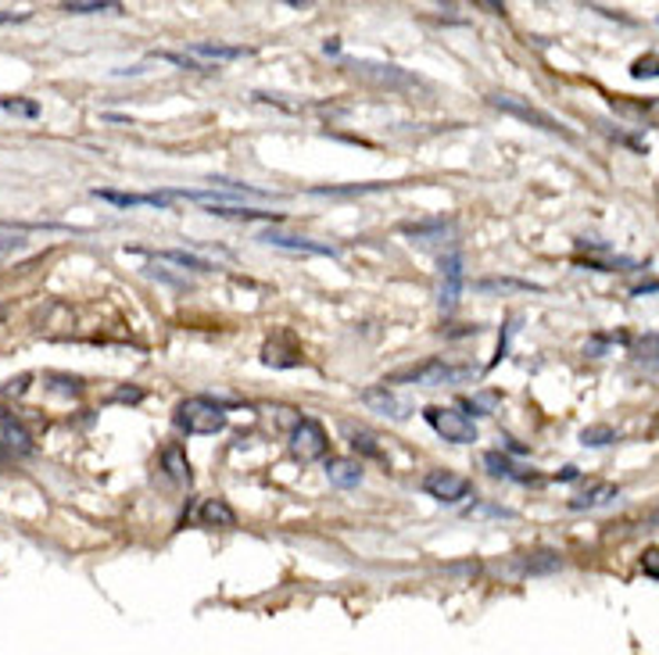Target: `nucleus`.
<instances>
[{
    "label": "nucleus",
    "mask_w": 659,
    "mask_h": 655,
    "mask_svg": "<svg viewBox=\"0 0 659 655\" xmlns=\"http://www.w3.org/2000/svg\"><path fill=\"white\" fill-rule=\"evenodd\" d=\"M190 54L194 58H212V61H237L247 51H244V47H226V43H194Z\"/></svg>",
    "instance_id": "nucleus-15"
},
{
    "label": "nucleus",
    "mask_w": 659,
    "mask_h": 655,
    "mask_svg": "<svg viewBox=\"0 0 659 655\" xmlns=\"http://www.w3.org/2000/svg\"><path fill=\"white\" fill-rule=\"evenodd\" d=\"M0 451H11V455H29L32 451L29 430L14 416H8V413L0 416Z\"/></svg>",
    "instance_id": "nucleus-9"
},
{
    "label": "nucleus",
    "mask_w": 659,
    "mask_h": 655,
    "mask_svg": "<svg viewBox=\"0 0 659 655\" xmlns=\"http://www.w3.org/2000/svg\"><path fill=\"white\" fill-rule=\"evenodd\" d=\"M326 434L316 419H298V427L291 430V451L294 458H302V463H316V458L326 455Z\"/></svg>",
    "instance_id": "nucleus-5"
},
{
    "label": "nucleus",
    "mask_w": 659,
    "mask_h": 655,
    "mask_svg": "<svg viewBox=\"0 0 659 655\" xmlns=\"http://www.w3.org/2000/svg\"><path fill=\"white\" fill-rule=\"evenodd\" d=\"M158 258H165V261H176V266H184V269H194V272H208V269H212L205 258H197V255H187V251H161Z\"/></svg>",
    "instance_id": "nucleus-18"
},
{
    "label": "nucleus",
    "mask_w": 659,
    "mask_h": 655,
    "mask_svg": "<svg viewBox=\"0 0 659 655\" xmlns=\"http://www.w3.org/2000/svg\"><path fill=\"white\" fill-rule=\"evenodd\" d=\"M617 495H620L617 484H596L591 490H584V495H577L570 502V509H599V505H609Z\"/></svg>",
    "instance_id": "nucleus-12"
},
{
    "label": "nucleus",
    "mask_w": 659,
    "mask_h": 655,
    "mask_svg": "<svg viewBox=\"0 0 659 655\" xmlns=\"http://www.w3.org/2000/svg\"><path fill=\"white\" fill-rule=\"evenodd\" d=\"M459 294H463V255L452 251V255L441 258V290H437V301H441V312L444 316L455 312Z\"/></svg>",
    "instance_id": "nucleus-6"
},
{
    "label": "nucleus",
    "mask_w": 659,
    "mask_h": 655,
    "mask_svg": "<svg viewBox=\"0 0 659 655\" xmlns=\"http://www.w3.org/2000/svg\"><path fill=\"white\" fill-rule=\"evenodd\" d=\"M197 516H201V523H205V527H234V523H237V516H234V509H229V505L223 502V498H208L205 505H201V513H197Z\"/></svg>",
    "instance_id": "nucleus-14"
},
{
    "label": "nucleus",
    "mask_w": 659,
    "mask_h": 655,
    "mask_svg": "<svg viewBox=\"0 0 659 655\" xmlns=\"http://www.w3.org/2000/svg\"><path fill=\"white\" fill-rule=\"evenodd\" d=\"M609 440H617V434L609 427H591L581 434V445H591V448H602V445H609Z\"/></svg>",
    "instance_id": "nucleus-21"
},
{
    "label": "nucleus",
    "mask_w": 659,
    "mask_h": 655,
    "mask_svg": "<svg viewBox=\"0 0 659 655\" xmlns=\"http://www.w3.org/2000/svg\"><path fill=\"white\" fill-rule=\"evenodd\" d=\"M22 19H29L26 11H0V22H22Z\"/></svg>",
    "instance_id": "nucleus-25"
},
{
    "label": "nucleus",
    "mask_w": 659,
    "mask_h": 655,
    "mask_svg": "<svg viewBox=\"0 0 659 655\" xmlns=\"http://www.w3.org/2000/svg\"><path fill=\"white\" fill-rule=\"evenodd\" d=\"M161 466H165V473L179 484V487H190V463H187V455L179 451L176 445H169L161 451Z\"/></svg>",
    "instance_id": "nucleus-13"
},
{
    "label": "nucleus",
    "mask_w": 659,
    "mask_h": 655,
    "mask_svg": "<svg viewBox=\"0 0 659 655\" xmlns=\"http://www.w3.org/2000/svg\"><path fill=\"white\" fill-rule=\"evenodd\" d=\"M638 363H646V366H659V337H646L638 344Z\"/></svg>",
    "instance_id": "nucleus-20"
},
{
    "label": "nucleus",
    "mask_w": 659,
    "mask_h": 655,
    "mask_svg": "<svg viewBox=\"0 0 659 655\" xmlns=\"http://www.w3.org/2000/svg\"><path fill=\"white\" fill-rule=\"evenodd\" d=\"M631 76L635 79H656L659 76V54H646L631 64Z\"/></svg>",
    "instance_id": "nucleus-19"
},
{
    "label": "nucleus",
    "mask_w": 659,
    "mask_h": 655,
    "mask_svg": "<svg viewBox=\"0 0 659 655\" xmlns=\"http://www.w3.org/2000/svg\"><path fill=\"white\" fill-rule=\"evenodd\" d=\"M491 105H494V108H502L505 115H517V119H527V122H534V126H541V129H549V133H559L555 119H549L545 111H538V108H531V105H523V101H517V97H509V93H494V97H491Z\"/></svg>",
    "instance_id": "nucleus-7"
},
{
    "label": "nucleus",
    "mask_w": 659,
    "mask_h": 655,
    "mask_svg": "<svg viewBox=\"0 0 659 655\" xmlns=\"http://www.w3.org/2000/svg\"><path fill=\"white\" fill-rule=\"evenodd\" d=\"M423 416L444 440H452V445H473L476 440V427H473V419L466 413H455V408H444V405H431Z\"/></svg>",
    "instance_id": "nucleus-3"
},
{
    "label": "nucleus",
    "mask_w": 659,
    "mask_h": 655,
    "mask_svg": "<svg viewBox=\"0 0 659 655\" xmlns=\"http://www.w3.org/2000/svg\"><path fill=\"white\" fill-rule=\"evenodd\" d=\"M352 445H355V448H362L366 455H381V448L373 445V437H370V434H355V437H352Z\"/></svg>",
    "instance_id": "nucleus-23"
},
{
    "label": "nucleus",
    "mask_w": 659,
    "mask_h": 655,
    "mask_svg": "<svg viewBox=\"0 0 659 655\" xmlns=\"http://www.w3.org/2000/svg\"><path fill=\"white\" fill-rule=\"evenodd\" d=\"M0 108H8V111H19V115H37V105H26V101H0Z\"/></svg>",
    "instance_id": "nucleus-24"
},
{
    "label": "nucleus",
    "mask_w": 659,
    "mask_h": 655,
    "mask_svg": "<svg viewBox=\"0 0 659 655\" xmlns=\"http://www.w3.org/2000/svg\"><path fill=\"white\" fill-rule=\"evenodd\" d=\"M423 490L431 498L444 502V505H455V502H463V498L473 495V484L466 477H459V473L434 469V473H426V477H423Z\"/></svg>",
    "instance_id": "nucleus-4"
},
{
    "label": "nucleus",
    "mask_w": 659,
    "mask_h": 655,
    "mask_svg": "<svg viewBox=\"0 0 659 655\" xmlns=\"http://www.w3.org/2000/svg\"><path fill=\"white\" fill-rule=\"evenodd\" d=\"M463 376H470V369H459L452 363H444V358H431V363H420V366H409V369H399L391 373L384 387L391 384H420V387H441V384H455L463 380Z\"/></svg>",
    "instance_id": "nucleus-2"
},
{
    "label": "nucleus",
    "mask_w": 659,
    "mask_h": 655,
    "mask_svg": "<svg viewBox=\"0 0 659 655\" xmlns=\"http://www.w3.org/2000/svg\"><path fill=\"white\" fill-rule=\"evenodd\" d=\"M484 466L491 469V477H509V480H523L520 473L513 469V463H509L505 455H499V451H488L484 455Z\"/></svg>",
    "instance_id": "nucleus-17"
},
{
    "label": "nucleus",
    "mask_w": 659,
    "mask_h": 655,
    "mask_svg": "<svg viewBox=\"0 0 659 655\" xmlns=\"http://www.w3.org/2000/svg\"><path fill=\"white\" fill-rule=\"evenodd\" d=\"M176 427L184 430V434H197V437H205V434H219L226 430V408L216 405L212 398H187V401H179L176 405Z\"/></svg>",
    "instance_id": "nucleus-1"
},
{
    "label": "nucleus",
    "mask_w": 659,
    "mask_h": 655,
    "mask_svg": "<svg viewBox=\"0 0 659 655\" xmlns=\"http://www.w3.org/2000/svg\"><path fill=\"white\" fill-rule=\"evenodd\" d=\"M573 477H577V469H573V466H567L563 473H559V480H573Z\"/></svg>",
    "instance_id": "nucleus-26"
},
{
    "label": "nucleus",
    "mask_w": 659,
    "mask_h": 655,
    "mask_svg": "<svg viewBox=\"0 0 659 655\" xmlns=\"http://www.w3.org/2000/svg\"><path fill=\"white\" fill-rule=\"evenodd\" d=\"M362 405H370L373 413H381V416H391V419H405L409 416V405L394 395L391 387H370V390H362Z\"/></svg>",
    "instance_id": "nucleus-8"
},
{
    "label": "nucleus",
    "mask_w": 659,
    "mask_h": 655,
    "mask_svg": "<svg viewBox=\"0 0 659 655\" xmlns=\"http://www.w3.org/2000/svg\"><path fill=\"white\" fill-rule=\"evenodd\" d=\"M65 11L69 14H97V11H122V4H115V0H101V4H97V0H69Z\"/></svg>",
    "instance_id": "nucleus-16"
},
{
    "label": "nucleus",
    "mask_w": 659,
    "mask_h": 655,
    "mask_svg": "<svg viewBox=\"0 0 659 655\" xmlns=\"http://www.w3.org/2000/svg\"><path fill=\"white\" fill-rule=\"evenodd\" d=\"M326 477L337 487H355L362 480V463H355V458H330Z\"/></svg>",
    "instance_id": "nucleus-11"
},
{
    "label": "nucleus",
    "mask_w": 659,
    "mask_h": 655,
    "mask_svg": "<svg viewBox=\"0 0 659 655\" xmlns=\"http://www.w3.org/2000/svg\"><path fill=\"white\" fill-rule=\"evenodd\" d=\"M262 240H266L269 248H284V251L330 255V258L337 255V248H330V244H316V240H305V237H287V234H276V229H269V234H262Z\"/></svg>",
    "instance_id": "nucleus-10"
},
{
    "label": "nucleus",
    "mask_w": 659,
    "mask_h": 655,
    "mask_svg": "<svg viewBox=\"0 0 659 655\" xmlns=\"http://www.w3.org/2000/svg\"><path fill=\"white\" fill-rule=\"evenodd\" d=\"M641 569H646V577L659 580V548H649L646 555H641Z\"/></svg>",
    "instance_id": "nucleus-22"
}]
</instances>
